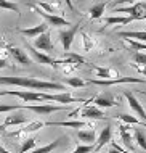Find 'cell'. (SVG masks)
<instances>
[{
  "mask_svg": "<svg viewBox=\"0 0 146 153\" xmlns=\"http://www.w3.org/2000/svg\"><path fill=\"white\" fill-rule=\"evenodd\" d=\"M0 84L3 85H18V87H26V89H32V90H64L66 87L63 84L58 82H45V81H39L34 77H0Z\"/></svg>",
  "mask_w": 146,
  "mask_h": 153,
  "instance_id": "1",
  "label": "cell"
},
{
  "mask_svg": "<svg viewBox=\"0 0 146 153\" xmlns=\"http://www.w3.org/2000/svg\"><path fill=\"white\" fill-rule=\"evenodd\" d=\"M112 10H114V13H127L133 18V21L146 19V2H136L130 7H116Z\"/></svg>",
  "mask_w": 146,
  "mask_h": 153,
  "instance_id": "2",
  "label": "cell"
},
{
  "mask_svg": "<svg viewBox=\"0 0 146 153\" xmlns=\"http://www.w3.org/2000/svg\"><path fill=\"white\" fill-rule=\"evenodd\" d=\"M35 13H39L42 18L45 19V23H48V26H53V27H60V26H71V23L68 19H64L63 16H58V15H53V13H47L44 11L39 5H29Z\"/></svg>",
  "mask_w": 146,
  "mask_h": 153,
  "instance_id": "3",
  "label": "cell"
},
{
  "mask_svg": "<svg viewBox=\"0 0 146 153\" xmlns=\"http://www.w3.org/2000/svg\"><path fill=\"white\" fill-rule=\"evenodd\" d=\"M146 84V79L141 77H117V79H91L90 84L95 85H104V87H109V85H116V84Z\"/></svg>",
  "mask_w": 146,
  "mask_h": 153,
  "instance_id": "4",
  "label": "cell"
},
{
  "mask_svg": "<svg viewBox=\"0 0 146 153\" xmlns=\"http://www.w3.org/2000/svg\"><path fill=\"white\" fill-rule=\"evenodd\" d=\"M42 100L44 102H58V103H83L85 100L82 98H74L69 92H61V94H45L42 92Z\"/></svg>",
  "mask_w": 146,
  "mask_h": 153,
  "instance_id": "5",
  "label": "cell"
},
{
  "mask_svg": "<svg viewBox=\"0 0 146 153\" xmlns=\"http://www.w3.org/2000/svg\"><path fill=\"white\" fill-rule=\"evenodd\" d=\"M24 110H29V111H34L37 114H42V116H48L52 113H56V111H63L66 110V106H61V105H24L23 106Z\"/></svg>",
  "mask_w": 146,
  "mask_h": 153,
  "instance_id": "6",
  "label": "cell"
},
{
  "mask_svg": "<svg viewBox=\"0 0 146 153\" xmlns=\"http://www.w3.org/2000/svg\"><path fill=\"white\" fill-rule=\"evenodd\" d=\"M77 31H79V24H74V26L69 27V29L60 31V40H61V45H63V48H64V52H69Z\"/></svg>",
  "mask_w": 146,
  "mask_h": 153,
  "instance_id": "7",
  "label": "cell"
},
{
  "mask_svg": "<svg viewBox=\"0 0 146 153\" xmlns=\"http://www.w3.org/2000/svg\"><path fill=\"white\" fill-rule=\"evenodd\" d=\"M34 48H37V50L48 52V53L55 50V47H53V44H52V36H50V31L44 32V34H40L39 37H35V40H34Z\"/></svg>",
  "mask_w": 146,
  "mask_h": 153,
  "instance_id": "8",
  "label": "cell"
},
{
  "mask_svg": "<svg viewBox=\"0 0 146 153\" xmlns=\"http://www.w3.org/2000/svg\"><path fill=\"white\" fill-rule=\"evenodd\" d=\"M7 95H15L24 102H44L42 92H32V90H7Z\"/></svg>",
  "mask_w": 146,
  "mask_h": 153,
  "instance_id": "9",
  "label": "cell"
},
{
  "mask_svg": "<svg viewBox=\"0 0 146 153\" xmlns=\"http://www.w3.org/2000/svg\"><path fill=\"white\" fill-rule=\"evenodd\" d=\"M27 50H29V53L32 55V58H34L37 63H40V65H52V66H56L58 65V60H53L52 56L47 55V53L39 52L37 48L31 47V45H27Z\"/></svg>",
  "mask_w": 146,
  "mask_h": 153,
  "instance_id": "10",
  "label": "cell"
},
{
  "mask_svg": "<svg viewBox=\"0 0 146 153\" xmlns=\"http://www.w3.org/2000/svg\"><path fill=\"white\" fill-rule=\"evenodd\" d=\"M125 98H127L130 108L138 114V118L141 119V121H146V111L143 110V106H141V103L138 102V98H136L132 92H125Z\"/></svg>",
  "mask_w": 146,
  "mask_h": 153,
  "instance_id": "11",
  "label": "cell"
},
{
  "mask_svg": "<svg viewBox=\"0 0 146 153\" xmlns=\"http://www.w3.org/2000/svg\"><path fill=\"white\" fill-rule=\"evenodd\" d=\"M48 31V23H40L37 24V26H32V27H26V29H19L21 34H24L26 37L29 39H35V37H39L40 34H44V32Z\"/></svg>",
  "mask_w": 146,
  "mask_h": 153,
  "instance_id": "12",
  "label": "cell"
},
{
  "mask_svg": "<svg viewBox=\"0 0 146 153\" xmlns=\"http://www.w3.org/2000/svg\"><path fill=\"white\" fill-rule=\"evenodd\" d=\"M114 105H117V102L111 94H103L95 98V106H98V108H111Z\"/></svg>",
  "mask_w": 146,
  "mask_h": 153,
  "instance_id": "13",
  "label": "cell"
},
{
  "mask_svg": "<svg viewBox=\"0 0 146 153\" xmlns=\"http://www.w3.org/2000/svg\"><path fill=\"white\" fill-rule=\"evenodd\" d=\"M77 137L80 142H85L87 145H97V132L93 129H80L77 132Z\"/></svg>",
  "mask_w": 146,
  "mask_h": 153,
  "instance_id": "14",
  "label": "cell"
},
{
  "mask_svg": "<svg viewBox=\"0 0 146 153\" xmlns=\"http://www.w3.org/2000/svg\"><path fill=\"white\" fill-rule=\"evenodd\" d=\"M10 53L15 58L16 63H19V65H31L32 63V60L27 56V53L24 50H21V48H18V47H10Z\"/></svg>",
  "mask_w": 146,
  "mask_h": 153,
  "instance_id": "15",
  "label": "cell"
},
{
  "mask_svg": "<svg viewBox=\"0 0 146 153\" xmlns=\"http://www.w3.org/2000/svg\"><path fill=\"white\" fill-rule=\"evenodd\" d=\"M80 116L87 118V119H106L104 113L98 108V106H87V108H83Z\"/></svg>",
  "mask_w": 146,
  "mask_h": 153,
  "instance_id": "16",
  "label": "cell"
},
{
  "mask_svg": "<svg viewBox=\"0 0 146 153\" xmlns=\"http://www.w3.org/2000/svg\"><path fill=\"white\" fill-rule=\"evenodd\" d=\"M85 60L72 52H64V60H58V65H83Z\"/></svg>",
  "mask_w": 146,
  "mask_h": 153,
  "instance_id": "17",
  "label": "cell"
},
{
  "mask_svg": "<svg viewBox=\"0 0 146 153\" xmlns=\"http://www.w3.org/2000/svg\"><path fill=\"white\" fill-rule=\"evenodd\" d=\"M111 135H112L111 126H106V127L101 131L100 137H98V142H97V145H95V152H100L104 145H106V143H109V142H111Z\"/></svg>",
  "mask_w": 146,
  "mask_h": 153,
  "instance_id": "18",
  "label": "cell"
},
{
  "mask_svg": "<svg viewBox=\"0 0 146 153\" xmlns=\"http://www.w3.org/2000/svg\"><path fill=\"white\" fill-rule=\"evenodd\" d=\"M45 126H61V127L80 129V127L85 126V121H50V123H45Z\"/></svg>",
  "mask_w": 146,
  "mask_h": 153,
  "instance_id": "19",
  "label": "cell"
},
{
  "mask_svg": "<svg viewBox=\"0 0 146 153\" xmlns=\"http://www.w3.org/2000/svg\"><path fill=\"white\" fill-rule=\"evenodd\" d=\"M119 37L124 39H133L140 40V42H146V31H130V32H117Z\"/></svg>",
  "mask_w": 146,
  "mask_h": 153,
  "instance_id": "20",
  "label": "cell"
},
{
  "mask_svg": "<svg viewBox=\"0 0 146 153\" xmlns=\"http://www.w3.org/2000/svg\"><path fill=\"white\" fill-rule=\"evenodd\" d=\"M27 123V118L23 116V114H11V116H7L5 121H3V126H18V124H24Z\"/></svg>",
  "mask_w": 146,
  "mask_h": 153,
  "instance_id": "21",
  "label": "cell"
},
{
  "mask_svg": "<svg viewBox=\"0 0 146 153\" xmlns=\"http://www.w3.org/2000/svg\"><path fill=\"white\" fill-rule=\"evenodd\" d=\"M104 8H106V3L101 2V3H97V5L90 7L88 13H90V18L91 19H100L101 16L104 15Z\"/></svg>",
  "mask_w": 146,
  "mask_h": 153,
  "instance_id": "22",
  "label": "cell"
},
{
  "mask_svg": "<svg viewBox=\"0 0 146 153\" xmlns=\"http://www.w3.org/2000/svg\"><path fill=\"white\" fill-rule=\"evenodd\" d=\"M119 132H120V137H122V142L127 148L133 150V142H132V135L128 132V126H120L119 127Z\"/></svg>",
  "mask_w": 146,
  "mask_h": 153,
  "instance_id": "23",
  "label": "cell"
},
{
  "mask_svg": "<svg viewBox=\"0 0 146 153\" xmlns=\"http://www.w3.org/2000/svg\"><path fill=\"white\" fill-rule=\"evenodd\" d=\"M60 142H61V137H58L56 140L50 142L48 145H44V147H39V148H34V150H31V153H52L58 145H60Z\"/></svg>",
  "mask_w": 146,
  "mask_h": 153,
  "instance_id": "24",
  "label": "cell"
},
{
  "mask_svg": "<svg viewBox=\"0 0 146 153\" xmlns=\"http://www.w3.org/2000/svg\"><path fill=\"white\" fill-rule=\"evenodd\" d=\"M132 21H133L132 16H109V18H106V26H111V24H128Z\"/></svg>",
  "mask_w": 146,
  "mask_h": 153,
  "instance_id": "25",
  "label": "cell"
},
{
  "mask_svg": "<svg viewBox=\"0 0 146 153\" xmlns=\"http://www.w3.org/2000/svg\"><path fill=\"white\" fill-rule=\"evenodd\" d=\"M133 135H135V140L138 142L140 148H143V150L146 152V134H145V131L138 127V129L133 131Z\"/></svg>",
  "mask_w": 146,
  "mask_h": 153,
  "instance_id": "26",
  "label": "cell"
},
{
  "mask_svg": "<svg viewBox=\"0 0 146 153\" xmlns=\"http://www.w3.org/2000/svg\"><path fill=\"white\" fill-rule=\"evenodd\" d=\"M64 82L68 85H71V87H85L87 85V82L85 81H82L80 77H64Z\"/></svg>",
  "mask_w": 146,
  "mask_h": 153,
  "instance_id": "27",
  "label": "cell"
},
{
  "mask_svg": "<svg viewBox=\"0 0 146 153\" xmlns=\"http://www.w3.org/2000/svg\"><path fill=\"white\" fill-rule=\"evenodd\" d=\"M0 8H3V10H11V11H15V13H19V5L18 3L8 2V0H0Z\"/></svg>",
  "mask_w": 146,
  "mask_h": 153,
  "instance_id": "28",
  "label": "cell"
},
{
  "mask_svg": "<svg viewBox=\"0 0 146 153\" xmlns=\"http://www.w3.org/2000/svg\"><path fill=\"white\" fill-rule=\"evenodd\" d=\"M35 148V139H27V140H24L23 142V145H21L19 148V153H27L29 150H34Z\"/></svg>",
  "mask_w": 146,
  "mask_h": 153,
  "instance_id": "29",
  "label": "cell"
},
{
  "mask_svg": "<svg viewBox=\"0 0 146 153\" xmlns=\"http://www.w3.org/2000/svg\"><path fill=\"white\" fill-rule=\"evenodd\" d=\"M117 118L120 119V121H124L125 124H141L138 118L132 116V114H127V113H124V114H117Z\"/></svg>",
  "mask_w": 146,
  "mask_h": 153,
  "instance_id": "30",
  "label": "cell"
},
{
  "mask_svg": "<svg viewBox=\"0 0 146 153\" xmlns=\"http://www.w3.org/2000/svg\"><path fill=\"white\" fill-rule=\"evenodd\" d=\"M95 71H97V74L100 77H112V76H116V73L112 71V69H109V68H97V66H95Z\"/></svg>",
  "mask_w": 146,
  "mask_h": 153,
  "instance_id": "31",
  "label": "cell"
},
{
  "mask_svg": "<svg viewBox=\"0 0 146 153\" xmlns=\"http://www.w3.org/2000/svg\"><path fill=\"white\" fill-rule=\"evenodd\" d=\"M128 44H130V48L133 50H146V44L140 42V40H133V39H125Z\"/></svg>",
  "mask_w": 146,
  "mask_h": 153,
  "instance_id": "32",
  "label": "cell"
},
{
  "mask_svg": "<svg viewBox=\"0 0 146 153\" xmlns=\"http://www.w3.org/2000/svg\"><path fill=\"white\" fill-rule=\"evenodd\" d=\"M45 126V123H42V121H34V123H31V124H27L26 127H24V132H34L37 129H40V127H44Z\"/></svg>",
  "mask_w": 146,
  "mask_h": 153,
  "instance_id": "33",
  "label": "cell"
},
{
  "mask_svg": "<svg viewBox=\"0 0 146 153\" xmlns=\"http://www.w3.org/2000/svg\"><path fill=\"white\" fill-rule=\"evenodd\" d=\"M24 105H0V113H10L15 110H23Z\"/></svg>",
  "mask_w": 146,
  "mask_h": 153,
  "instance_id": "34",
  "label": "cell"
},
{
  "mask_svg": "<svg viewBox=\"0 0 146 153\" xmlns=\"http://www.w3.org/2000/svg\"><path fill=\"white\" fill-rule=\"evenodd\" d=\"M133 63L135 65H146V53H141V52L135 53L133 55Z\"/></svg>",
  "mask_w": 146,
  "mask_h": 153,
  "instance_id": "35",
  "label": "cell"
},
{
  "mask_svg": "<svg viewBox=\"0 0 146 153\" xmlns=\"http://www.w3.org/2000/svg\"><path fill=\"white\" fill-rule=\"evenodd\" d=\"M95 150V145H77V148L72 153H90Z\"/></svg>",
  "mask_w": 146,
  "mask_h": 153,
  "instance_id": "36",
  "label": "cell"
},
{
  "mask_svg": "<svg viewBox=\"0 0 146 153\" xmlns=\"http://www.w3.org/2000/svg\"><path fill=\"white\" fill-rule=\"evenodd\" d=\"M136 2H140V0H114V2H111V7L116 8V7H119V5H125V3H130V5H133V3H136Z\"/></svg>",
  "mask_w": 146,
  "mask_h": 153,
  "instance_id": "37",
  "label": "cell"
},
{
  "mask_svg": "<svg viewBox=\"0 0 146 153\" xmlns=\"http://www.w3.org/2000/svg\"><path fill=\"white\" fill-rule=\"evenodd\" d=\"M82 39H83V48L88 52L90 48H91V39H90V36H87V32H82Z\"/></svg>",
  "mask_w": 146,
  "mask_h": 153,
  "instance_id": "38",
  "label": "cell"
},
{
  "mask_svg": "<svg viewBox=\"0 0 146 153\" xmlns=\"http://www.w3.org/2000/svg\"><path fill=\"white\" fill-rule=\"evenodd\" d=\"M39 7H40L44 11H47V13H53V15H55V8H53L52 5H48V3H44V2H40V3H39Z\"/></svg>",
  "mask_w": 146,
  "mask_h": 153,
  "instance_id": "39",
  "label": "cell"
},
{
  "mask_svg": "<svg viewBox=\"0 0 146 153\" xmlns=\"http://www.w3.org/2000/svg\"><path fill=\"white\" fill-rule=\"evenodd\" d=\"M64 2H66V5L69 7V10H71V11H74V13H77V10L74 8V5H72V2H71V0H64Z\"/></svg>",
  "mask_w": 146,
  "mask_h": 153,
  "instance_id": "40",
  "label": "cell"
},
{
  "mask_svg": "<svg viewBox=\"0 0 146 153\" xmlns=\"http://www.w3.org/2000/svg\"><path fill=\"white\" fill-rule=\"evenodd\" d=\"M5 66H7V60L5 58H0V69L5 68Z\"/></svg>",
  "mask_w": 146,
  "mask_h": 153,
  "instance_id": "41",
  "label": "cell"
},
{
  "mask_svg": "<svg viewBox=\"0 0 146 153\" xmlns=\"http://www.w3.org/2000/svg\"><path fill=\"white\" fill-rule=\"evenodd\" d=\"M132 66H135V68H138L136 65H132ZM138 71H140L141 74H145V76H146V66H145V68H138Z\"/></svg>",
  "mask_w": 146,
  "mask_h": 153,
  "instance_id": "42",
  "label": "cell"
},
{
  "mask_svg": "<svg viewBox=\"0 0 146 153\" xmlns=\"http://www.w3.org/2000/svg\"><path fill=\"white\" fill-rule=\"evenodd\" d=\"M108 153H120V152L117 150V148H114V147H111V148H109V152H108Z\"/></svg>",
  "mask_w": 146,
  "mask_h": 153,
  "instance_id": "43",
  "label": "cell"
},
{
  "mask_svg": "<svg viewBox=\"0 0 146 153\" xmlns=\"http://www.w3.org/2000/svg\"><path fill=\"white\" fill-rule=\"evenodd\" d=\"M0 153H10V152H8V150H5V148H3L2 145H0Z\"/></svg>",
  "mask_w": 146,
  "mask_h": 153,
  "instance_id": "44",
  "label": "cell"
},
{
  "mask_svg": "<svg viewBox=\"0 0 146 153\" xmlns=\"http://www.w3.org/2000/svg\"><path fill=\"white\" fill-rule=\"evenodd\" d=\"M3 95H7V90H0V97H3Z\"/></svg>",
  "mask_w": 146,
  "mask_h": 153,
  "instance_id": "45",
  "label": "cell"
},
{
  "mask_svg": "<svg viewBox=\"0 0 146 153\" xmlns=\"http://www.w3.org/2000/svg\"><path fill=\"white\" fill-rule=\"evenodd\" d=\"M145 31H146V29H145Z\"/></svg>",
  "mask_w": 146,
  "mask_h": 153,
  "instance_id": "46",
  "label": "cell"
}]
</instances>
